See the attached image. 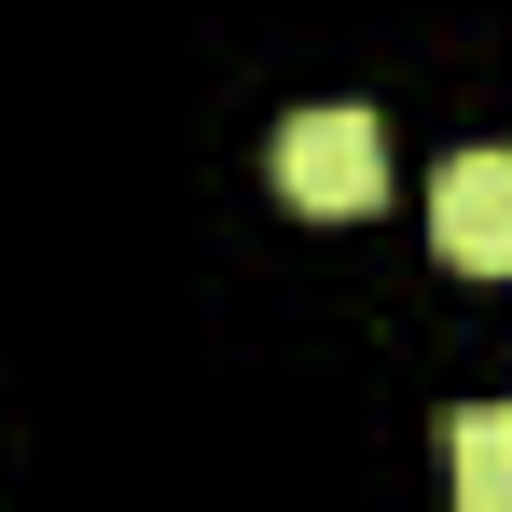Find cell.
I'll return each mask as SVG.
<instances>
[{
	"label": "cell",
	"mask_w": 512,
	"mask_h": 512,
	"mask_svg": "<svg viewBox=\"0 0 512 512\" xmlns=\"http://www.w3.org/2000/svg\"><path fill=\"white\" fill-rule=\"evenodd\" d=\"M263 167H277V194H291L305 222H360V208H388V139H374V111H291Z\"/></svg>",
	"instance_id": "cell-1"
},
{
	"label": "cell",
	"mask_w": 512,
	"mask_h": 512,
	"mask_svg": "<svg viewBox=\"0 0 512 512\" xmlns=\"http://www.w3.org/2000/svg\"><path fill=\"white\" fill-rule=\"evenodd\" d=\"M429 250L457 277H512V153H457L429 180Z\"/></svg>",
	"instance_id": "cell-2"
},
{
	"label": "cell",
	"mask_w": 512,
	"mask_h": 512,
	"mask_svg": "<svg viewBox=\"0 0 512 512\" xmlns=\"http://www.w3.org/2000/svg\"><path fill=\"white\" fill-rule=\"evenodd\" d=\"M443 457H457V499H471V512H512V416H499V402H471Z\"/></svg>",
	"instance_id": "cell-3"
}]
</instances>
